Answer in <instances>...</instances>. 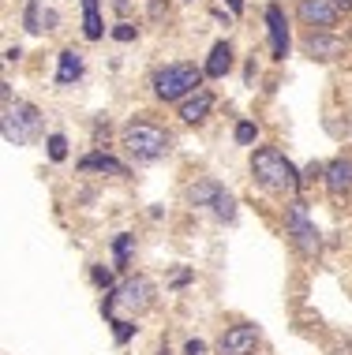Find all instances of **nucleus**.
Returning <instances> with one entry per match:
<instances>
[{"label": "nucleus", "mask_w": 352, "mask_h": 355, "mask_svg": "<svg viewBox=\"0 0 352 355\" xmlns=\"http://www.w3.org/2000/svg\"><path fill=\"white\" fill-rule=\"evenodd\" d=\"M154 295H158V288H154V281L150 277H142V273H135V277H124V281L117 284V288H109L106 292V300H101V314L112 322V314L117 311H128V314H146L150 306H154Z\"/></svg>", "instance_id": "3"}, {"label": "nucleus", "mask_w": 352, "mask_h": 355, "mask_svg": "<svg viewBox=\"0 0 352 355\" xmlns=\"http://www.w3.org/2000/svg\"><path fill=\"white\" fill-rule=\"evenodd\" d=\"M210 109H214V94L210 90H195L192 98L180 101V120L184 123H203L206 116H210Z\"/></svg>", "instance_id": "13"}, {"label": "nucleus", "mask_w": 352, "mask_h": 355, "mask_svg": "<svg viewBox=\"0 0 352 355\" xmlns=\"http://www.w3.org/2000/svg\"><path fill=\"white\" fill-rule=\"evenodd\" d=\"M217 191H221L217 180H199V184L187 187V202H192V206H214Z\"/></svg>", "instance_id": "17"}, {"label": "nucleus", "mask_w": 352, "mask_h": 355, "mask_svg": "<svg viewBox=\"0 0 352 355\" xmlns=\"http://www.w3.org/2000/svg\"><path fill=\"white\" fill-rule=\"evenodd\" d=\"M112 12H117L120 19H128L131 12H135V0H112Z\"/></svg>", "instance_id": "28"}, {"label": "nucleus", "mask_w": 352, "mask_h": 355, "mask_svg": "<svg viewBox=\"0 0 352 355\" xmlns=\"http://www.w3.org/2000/svg\"><path fill=\"white\" fill-rule=\"evenodd\" d=\"M45 120L42 109L31 101H8L4 112H0V135H4L8 146H31V142L42 139Z\"/></svg>", "instance_id": "4"}, {"label": "nucleus", "mask_w": 352, "mask_h": 355, "mask_svg": "<svg viewBox=\"0 0 352 355\" xmlns=\"http://www.w3.org/2000/svg\"><path fill=\"white\" fill-rule=\"evenodd\" d=\"M303 53L319 64H330V60H341V56H345V42H341L334 31H311L303 37Z\"/></svg>", "instance_id": "8"}, {"label": "nucleus", "mask_w": 352, "mask_h": 355, "mask_svg": "<svg viewBox=\"0 0 352 355\" xmlns=\"http://www.w3.org/2000/svg\"><path fill=\"white\" fill-rule=\"evenodd\" d=\"M337 4V12H352V0H334Z\"/></svg>", "instance_id": "32"}, {"label": "nucleus", "mask_w": 352, "mask_h": 355, "mask_svg": "<svg viewBox=\"0 0 352 355\" xmlns=\"http://www.w3.org/2000/svg\"><path fill=\"white\" fill-rule=\"evenodd\" d=\"M131 251H135V236H131V232H120L117 239H112V258H117V270H128Z\"/></svg>", "instance_id": "19"}, {"label": "nucleus", "mask_w": 352, "mask_h": 355, "mask_svg": "<svg viewBox=\"0 0 352 355\" xmlns=\"http://www.w3.org/2000/svg\"><path fill=\"white\" fill-rule=\"evenodd\" d=\"M285 236H289L292 251L300 258H308V262H315L322 254V236H319L315 220L308 214V202H300V198H292V202L285 206Z\"/></svg>", "instance_id": "5"}, {"label": "nucleus", "mask_w": 352, "mask_h": 355, "mask_svg": "<svg viewBox=\"0 0 352 355\" xmlns=\"http://www.w3.org/2000/svg\"><path fill=\"white\" fill-rule=\"evenodd\" d=\"M112 37H117V42H135V26H131V23H117Z\"/></svg>", "instance_id": "26"}, {"label": "nucleus", "mask_w": 352, "mask_h": 355, "mask_svg": "<svg viewBox=\"0 0 352 355\" xmlns=\"http://www.w3.org/2000/svg\"><path fill=\"white\" fill-rule=\"evenodd\" d=\"M210 209H214V217H217V220H225V225H233V220H236V198H233L225 187L217 191V198H214V206H210Z\"/></svg>", "instance_id": "20"}, {"label": "nucleus", "mask_w": 352, "mask_h": 355, "mask_svg": "<svg viewBox=\"0 0 352 355\" xmlns=\"http://www.w3.org/2000/svg\"><path fill=\"white\" fill-rule=\"evenodd\" d=\"M259 348V329L255 325H229L217 340V355H255Z\"/></svg>", "instance_id": "7"}, {"label": "nucleus", "mask_w": 352, "mask_h": 355, "mask_svg": "<svg viewBox=\"0 0 352 355\" xmlns=\"http://www.w3.org/2000/svg\"><path fill=\"white\" fill-rule=\"evenodd\" d=\"M296 15L311 31H330V26H337L341 12H337L334 0H296Z\"/></svg>", "instance_id": "9"}, {"label": "nucleus", "mask_w": 352, "mask_h": 355, "mask_svg": "<svg viewBox=\"0 0 352 355\" xmlns=\"http://www.w3.org/2000/svg\"><path fill=\"white\" fill-rule=\"evenodd\" d=\"M192 270H180V273H173V288H180V284H187V281H192Z\"/></svg>", "instance_id": "30"}, {"label": "nucleus", "mask_w": 352, "mask_h": 355, "mask_svg": "<svg viewBox=\"0 0 352 355\" xmlns=\"http://www.w3.org/2000/svg\"><path fill=\"white\" fill-rule=\"evenodd\" d=\"M203 75L206 71L195 68V64H165L154 75V94L161 101H184L195 90H203Z\"/></svg>", "instance_id": "6"}, {"label": "nucleus", "mask_w": 352, "mask_h": 355, "mask_svg": "<svg viewBox=\"0 0 352 355\" xmlns=\"http://www.w3.org/2000/svg\"><path fill=\"white\" fill-rule=\"evenodd\" d=\"M322 184H326V191L334 198L349 195L352 191V157H334L326 168H322Z\"/></svg>", "instance_id": "10"}, {"label": "nucleus", "mask_w": 352, "mask_h": 355, "mask_svg": "<svg viewBox=\"0 0 352 355\" xmlns=\"http://www.w3.org/2000/svg\"><path fill=\"white\" fill-rule=\"evenodd\" d=\"M233 68V45L229 42H217L214 49H210V60H206V75H210V79H221L225 71Z\"/></svg>", "instance_id": "16"}, {"label": "nucleus", "mask_w": 352, "mask_h": 355, "mask_svg": "<svg viewBox=\"0 0 352 355\" xmlns=\"http://www.w3.org/2000/svg\"><path fill=\"white\" fill-rule=\"evenodd\" d=\"M90 277H94V284H98V288H112V273L106 270V266H94Z\"/></svg>", "instance_id": "24"}, {"label": "nucleus", "mask_w": 352, "mask_h": 355, "mask_svg": "<svg viewBox=\"0 0 352 355\" xmlns=\"http://www.w3.org/2000/svg\"><path fill=\"white\" fill-rule=\"evenodd\" d=\"M83 172H109V176H128V165L117 157H109V153H87V157L79 161Z\"/></svg>", "instance_id": "15"}, {"label": "nucleus", "mask_w": 352, "mask_h": 355, "mask_svg": "<svg viewBox=\"0 0 352 355\" xmlns=\"http://www.w3.org/2000/svg\"><path fill=\"white\" fill-rule=\"evenodd\" d=\"M233 139L240 142V146H251V142L259 139V128H255L251 120H240V123H236V131H233Z\"/></svg>", "instance_id": "21"}, {"label": "nucleus", "mask_w": 352, "mask_h": 355, "mask_svg": "<svg viewBox=\"0 0 352 355\" xmlns=\"http://www.w3.org/2000/svg\"><path fill=\"white\" fill-rule=\"evenodd\" d=\"M45 146H49V157L53 161L68 157V139H64V135H49V139H45Z\"/></svg>", "instance_id": "23"}, {"label": "nucleus", "mask_w": 352, "mask_h": 355, "mask_svg": "<svg viewBox=\"0 0 352 355\" xmlns=\"http://www.w3.org/2000/svg\"><path fill=\"white\" fill-rule=\"evenodd\" d=\"M150 4V19H154V23H161V19L169 15V0H146Z\"/></svg>", "instance_id": "25"}, {"label": "nucleus", "mask_w": 352, "mask_h": 355, "mask_svg": "<svg viewBox=\"0 0 352 355\" xmlns=\"http://www.w3.org/2000/svg\"><path fill=\"white\" fill-rule=\"evenodd\" d=\"M251 176L266 195H278V198L296 195L303 187V176L296 172V165H292L278 146H259L251 153Z\"/></svg>", "instance_id": "1"}, {"label": "nucleus", "mask_w": 352, "mask_h": 355, "mask_svg": "<svg viewBox=\"0 0 352 355\" xmlns=\"http://www.w3.org/2000/svg\"><path fill=\"white\" fill-rule=\"evenodd\" d=\"M330 355H352V340H349V337H334V344H330Z\"/></svg>", "instance_id": "27"}, {"label": "nucleus", "mask_w": 352, "mask_h": 355, "mask_svg": "<svg viewBox=\"0 0 352 355\" xmlns=\"http://www.w3.org/2000/svg\"><path fill=\"white\" fill-rule=\"evenodd\" d=\"M23 26H26V34H42V31H53V26H56V12H53V8H45V0H26Z\"/></svg>", "instance_id": "12"}, {"label": "nucleus", "mask_w": 352, "mask_h": 355, "mask_svg": "<svg viewBox=\"0 0 352 355\" xmlns=\"http://www.w3.org/2000/svg\"><path fill=\"white\" fill-rule=\"evenodd\" d=\"M112 329H117V344H128L131 337H135L139 325H135V322H128V318H112Z\"/></svg>", "instance_id": "22"}, {"label": "nucleus", "mask_w": 352, "mask_h": 355, "mask_svg": "<svg viewBox=\"0 0 352 355\" xmlns=\"http://www.w3.org/2000/svg\"><path fill=\"white\" fill-rule=\"evenodd\" d=\"M266 26H270V53H274V60H285V56H289V23H285V12L278 4L266 8Z\"/></svg>", "instance_id": "11"}, {"label": "nucleus", "mask_w": 352, "mask_h": 355, "mask_svg": "<svg viewBox=\"0 0 352 355\" xmlns=\"http://www.w3.org/2000/svg\"><path fill=\"white\" fill-rule=\"evenodd\" d=\"M225 4H229V12H233V15H240V12H244V0H225Z\"/></svg>", "instance_id": "31"}, {"label": "nucleus", "mask_w": 352, "mask_h": 355, "mask_svg": "<svg viewBox=\"0 0 352 355\" xmlns=\"http://www.w3.org/2000/svg\"><path fill=\"white\" fill-rule=\"evenodd\" d=\"M184 355H206V344L203 340H187L184 344Z\"/></svg>", "instance_id": "29"}, {"label": "nucleus", "mask_w": 352, "mask_h": 355, "mask_svg": "<svg viewBox=\"0 0 352 355\" xmlns=\"http://www.w3.org/2000/svg\"><path fill=\"white\" fill-rule=\"evenodd\" d=\"M120 146L135 165H154V161H161L173 150V135H169L165 128H158V123H150V120H131L120 135Z\"/></svg>", "instance_id": "2"}, {"label": "nucleus", "mask_w": 352, "mask_h": 355, "mask_svg": "<svg viewBox=\"0 0 352 355\" xmlns=\"http://www.w3.org/2000/svg\"><path fill=\"white\" fill-rule=\"evenodd\" d=\"M83 79V53L64 49L60 53V68H56V86H72Z\"/></svg>", "instance_id": "14"}, {"label": "nucleus", "mask_w": 352, "mask_h": 355, "mask_svg": "<svg viewBox=\"0 0 352 355\" xmlns=\"http://www.w3.org/2000/svg\"><path fill=\"white\" fill-rule=\"evenodd\" d=\"M161 355H169V352H161Z\"/></svg>", "instance_id": "33"}, {"label": "nucleus", "mask_w": 352, "mask_h": 355, "mask_svg": "<svg viewBox=\"0 0 352 355\" xmlns=\"http://www.w3.org/2000/svg\"><path fill=\"white\" fill-rule=\"evenodd\" d=\"M83 34H87L90 42H98V37L106 34L101 15H98V0H83Z\"/></svg>", "instance_id": "18"}]
</instances>
